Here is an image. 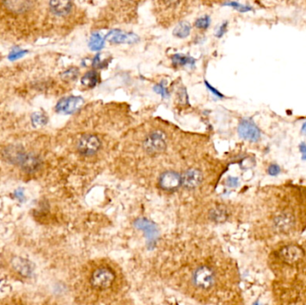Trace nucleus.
I'll return each instance as SVG.
<instances>
[{
    "label": "nucleus",
    "instance_id": "nucleus-26",
    "mask_svg": "<svg viewBox=\"0 0 306 305\" xmlns=\"http://www.w3.org/2000/svg\"><path fill=\"white\" fill-rule=\"evenodd\" d=\"M227 26H228V22H226L222 23L220 28L217 30L216 37L221 38L224 35L226 30H227Z\"/></svg>",
    "mask_w": 306,
    "mask_h": 305
},
{
    "label": "nucleus",
    "instance_id": "nucleus-15",
    "mask_svg": "<svg viewBox=\"0 0 306 305\" xmlns=\"http://www.w3.org/2000/svg\"><path fill=\"white\" fill-rule=\"evenodd\" d=\"M105 39L99 33H95L90 36L89 47L93 51H100L104 47Z\"/></svg>",
    "mask_w": 306,
    "mask_h": 305
},
{
    "label": "nucleus",
    "instance_id": "nucleus-19",
    "mask_svg": "<svg viewBox=\"0 0 306 305\" xmlns=\"http://www.w3.org/2000/svg\"><path fill=\"white\" fill-rule=\"evenodd\" d=\"M209 24H210V17L209 15H204L202 17H200L195 22V26L199 29H203V30L209 28Z\"/></svg>",
    "mask_w": 306,
    "mask_h": 305
},
{
    "label": "nucleus",
    "instance_id": "nucleus-2",
    "mask_svg": "<svg viewBox=\"0 0 306 305\" xmlns=\"http://www.w3.org/2000/svg\"><path fill=\"white\" fill-rule=\"evenodd\" d=\"M143 148L149 154L163 152L167 148L165 134L161 132H155L149 134L143 142Z\"/></svg>",
    "mask_w": 306,
    "mask_h": 305
},
{
    "label": "nucleus",
    "instance_id": "nucleus-4",
    "mask_svg": "<svg viewBox=\"0 0 306 305\" xmlns=\"http://www.w3.org/2000/svg\"><path fill=\"white\" fill-rule=\"evenodd\" d=\"M215 280V274L211 268L209 267H201L198 268L194 274V282L196 287L202 289H209L212 287Z\"/></svg>",
    "mask_w": 306,
    "mask_h": 305
},
{
    "label": "nucleus",
    "instance_id": "nucleus-10",
    "mask_svg": "<svg viewBox=\"0 0 306 305\" xmlns=\"http://www.w3.org/2000/svg\"><path fill=\"white\" fill-rule=\"evenodd\" d=\"M41 164L42 162L40 157L36 156L33 153H29V154L23 153L18 165H20L21 168L27 173H34L37 171L41 167Z\"/></svg>",
    "mask_w": 306,
    "mask_h": 305
},
{
    "label": "nucleus",
    "instance_id": "nucleus-27",
    "mask_svg": "<svg viewBox=\"0 0 306 305\" xmlns=\"http://www.w3.org/2000/svg\"><path fill=\"white\" fill-rule=\"evenodd\" d=\"M268 172H269V175H277L280 172V168L276 164H273V165L269 166V168H268Z\"/></svg>",
    "mask_w": 306,
    "mask_h": 305
},
{
    "label": "nucleus",
    "instance_id": "nucleus-7",
    "mask_svg": "<svg viewBox=\"0 0 306 305\" xmlns=\"http://www.w3.org/2000/svg\"><path fill=\"white\" fill-rule=\"evenodd\" d=\"M105 39L113 44H132L139 41V37L136 34L127 33L117 29L110 30Z\"/></svg>",
    "mask_w": 306,
    "mask_h": 305
},
{
    "label": "nucleus",
    "instance_id": "nucleus-22",
    "mask_svg": "<svg viewBox=\"0 0 306 305\" xmlns=\"http://www.w3.org/2000/svg\"><path fill=\"white\" fill-rule=\"evenodd\" d=\"M78 76V70L76 68H70L68 71L65 72L63 74L64 79L68 80V81H74Z\"/></svg>",
    "mask_w": 306,
    "mask_h": 305
},
{
    "label": "nucleus",
    "instance_id": "nucleus-25",
    "mask_svg": "<svg viewBox=\"0 0 306 305\" xmlns=\"http://www.w3.org/2000/svg\"><path fill=\"white\" fill-rule=\"evenodd\" d=\"M177 95H178V101L182 104H187L188 103V96H187V89H185V88H181Z\"/></svg>",
    "mask_w": 306,
    "mask_h": 305
},
{
    "label": "nucleus",
    "instance_id": "nucleus-5",
    "mask_svg": "<svg viewBox=\"0 0 306 305\" xmlns=\"http://www.w3.org/2000/svg\"><path fill=\"white\" fill-rule=\"evenodd\" d=\"M238 134L241 137L250 141L256 142L261 138V132L257 126L250 119H243L238 126Z\"/></svg>",
    "mask_w": 306,
    "mask_h": 305
},
{
    "label": "nucleus",
    "instance_id": "nucleus-11",
    "mask_svg": "<svg viewBox=\"0 0 306 305\" xmlns=\"http://www.w3.org/2000/svg\"><path fill=\"white\" fill-rule=\"evenodd\" d=\"M12 264L15 268V270H17L23 277H30L34 274V268H35L34 263L23 258L15 257L12 261Z\"/></svg>",
    "mask_w": 306,
    "mask_h": 305
},
{
    "label": "nucleus",
    "instance_id": "nucleus-31",
    "mask_svg": "<svg viewBox=\"0 0 306 305\" xmlns=\"http://www.w3.org/2000/svg\"><path fill=\"white\" fill-rule=\"evenodd\" d=\"M302 134H306V122L303 124V126L302 127Z\"/></svg>",
    "mask_w": 306,
    "mask_h": 305
},
{
    "label": "nucleus",
    "instance_id": "nucleus-12",
    "mask_svg": "<svg viewBox=\"0 0 306 305\" xmlns=\"http://www.w3.org/2000/svg\"><path fill=\"white\" fill-rule=\"evenodd\" d=\"M49 7L53 14L58 16L68 15L72 10V3L69 1H51Z\"/></svg>",
    "mask_w": 306,
    "mask_h": 305
},
{
    "label": "nucleus",
    "instance_id": "nucleus-24",
    "mask_svg": "<svg viewBox=\"0 0 306 305\" xmlns=\"http://www.w3.org/2000/svg\"><path fill=\"white\" fill-rule=\"evenodd\" d=\"M26 53V50H21V49L16 50V49H14V50L12 51L11 54L9 55V59H17V58H20V57H22V56H24Z\"/></svg>",
    "mask_w": 306,
    "mask_h": 305
},
{
    "label": "nucleus",
    "instance_id": "nucleus-6",
    "mask_svg": "<svg viewBox=\"0 0 306 305\" xmlns=\"http://www.w3.org/2000/svg\"><path fill=\"white\" fill-rule=\"evenodd\" d=\"M83 102H84L83 99L81 97L71 96V97L64 98L57 102L56 110L58 113L71 115L82 107Z\"/></svg>",
    "mask_w": 306,
    "mask_h": 305
},
{
    "label": "nucleus",
    "instance_id": "nucleus-8",
    "mask_svg": "<svg viewBox=\"0 0 306 305\" xmlns=\"http://www.w3.org/2000/svg\"><path fill=\"white\" fill-rule=\"evenodd\" d=\"M160 185L163 190L175 191L182 185V180L179 174L176 172H165L160 178Z\"/></svg>",
    "mask_w": 306,
    "mask_h": 305
},
{
    "label": "nucleus",
    "instance_id": "nucleus-16",
    "mask_svg": "<svg viewBox=\"0 0 306 305\" xmlns=\"http://www.w3.org/2000/svg\"><path fill=\"white\" fill-rule=\"evenodd\" d=\"M191 33V24L187 22H180L174 29L173 34L177 38H187Z\"/></svg>",
    "mask_w": 306,
    "mask_h": 305
},
{
    "label": "nucleus",
    "instance_id": "nucleus-21",
    "mask_svg": "<svg viewBox=\"0 0 306 305\" xmlns=\"http://www.w3.org/2000/svg\"><path fill=\"white\" fill-rule=\"evenodd\" d=\"M223 5H224V6L232 7V8H235L236 10H238L239 12H248L252 10V8H251V7L244 6V5L239 4L237 2H227V3H224Z\"/></svg>",
    "mask_w": 306,
    "mask_h": 305
},
{
    "label": "nucleus",
    "instance_id": "nucleus-18",
    "mask_svg": "<svg viewBox=\"0 0 306 305\" xmlns=\"http://www.w3.org/2000/svg\"><path fill=\"white\" fill-rule=\"evenodd\" d=\"M48 122V117L43 113H34L32 115V124L34 127H43Z\"/></svg>",
    "mask_w": 306,
    "mask_h": 305
},
{
    "label": "nucleus",
    "instance_id": "nucleus-17",
    "mask_svg": "<svg viewBox=\"0 0 306 305\" xmlns=\"http://www.w3.org/2000/svg\"><path fill=\"white\" fill-rule=\"evenodd\" d=\"M111 60L110 56H106V54H98L97 56H95L93 61V66L95 68H104L107 67L109 62Z\"/></svg>",
    "mask_w": 306,
    "mask_h": 305
},
{
    "label": "nucleus",
    "instance_id": "nucleus-13",
    "mask_svg": "<svg viewBox=\"0 0 306 305\" xmlns=\"http://www.w3.org/2000/svg\"><path fill=\"white\" fill-rule=\"evenodd\" d=\"M172 63L176 67H194L195 59L192 56H185L181 54H176L172 56Z\"/></svg>",
    "mask_w": 306,
    "mask_h": 305
},
{
    "label": "nucleus",
    "instance_id": "nucleus-20",
    "mask_svg": "<svg viewBox=\"0 0 306 305\" xmlns=\"http://www.w3.org/2000/svg\"><path fill=\"white\" fill-rule=\"evenodd\" d=\"M212 219L218 222L224 221L227 219V211L224 208H218L214 209L212 212Z\"/></svg>",
    "mask_w": 306,
    "mask_h": 305
},
{
    "label": "nucleus",
    "instance_id": "nucleus-29",
    "mask_svg": "<svg viewBox=\"0 0 306 305\" xmlns=\"http://www.w3.org/2000/svg\"><path fill=\"white\" fill-rule=\"evenodd\" d=\"M227 184L229 187H236L238 186V179L235 177H229L227 181Z\"/></svg>",
    "mask_w": 306,
    "mask_h": 305
},
{
    "label": "nucleus",
    "instance_id": "nucleus-28",
    "mask_svg": "<svg viewBox=\"0 0 306 305\" xmlns=\"http://www.w3.org/2000/svg\"><path fill=\"white\" fill-rule=\"evenodd\" d=\"M205 84L206 86H207V88L210 90V93H213L215 96H217V97L219 98L224 97V96H223V95H222V94H221V93H220L218 89H215V88H213L212 86L210 85L209 82H207V81H205Z\"/></svg>",
    "mask_w": 306,
    "mask_h": 305
},
{
    "label": "nucleus",
    "instance_id": "nucleus-9",
    "mask_svg": "<svg viewBox=\"0 0 306 305\" xmlns=\"http://www.w3.org/2000/svg\"><path fill=\"white\" fill-rule=\"evenodd\" d=\"M181 180L183 187H186L187 189H194L202 182V172L194 168L189 169L183 173V175L181 176Z\"/></svg>",
    "mask_w": 306,
    "mask_h": 305
},
{
    "label": "nucleus",
    "instance_id": "nucleus-14",
    "mask_svg": "<svg viewBox=\"0 0 306 305\" xmlns=\"http://www.w3.org/2000/svg\"><path fill=\"white\" fill-rule=\"evenodd\" d=\"M98 82H99V75H98L97 72L95 71L86 73L81 80V83L82 85L88 87V88H94L97 85Z\"/></svg>",
    "mask_w": 306,
    "mask_h": 305
},
{
    "label": "nucleus",
    "instance_id": "nucleus-3",
    "mask_svg": "<svg viewBox=\"0 0 306 305\" xmlns=\"http://www.w3.org/2000/svg\"><path fill=\"white\" fill-rule=\"evenodd\" d=\"M101 141L97 136L93 135V134H88V135H83L79 140L77 149H78L79 152L82 155L90 156V155L97 152L101 148Z\"/></svg>",
    "mask_w": 306,
    "mask_h": 305
},
{
    "label": "nucleus",
    "instance_id": "nucleus-1",
    "mask_svg": "<svg viewBox=\"0 0 306 305\" xmlns=\"http://www.w3.org/2000/svg\"><path fill=\"white\" fill-rule=\"evenodd\" d=\"M116 275L112 269L108 268H100L93 273L90 283L95 289L105 290L112 286Z\"/></svg>",
    "mask_w": 306,
    "mask_h": 305
},
{
    "label": "nucleus",
    "instance_id": "nucleus-30",
    "mask_svg": "<svg viewBox=\"0 0 306 305\" xmlns=\"http://www.w3.org/2000/svg\"><path fill=\"white\" fill-rule=\"evenodd\" d=\"M300 151L302 152V160H306V144L305 143H302L301 145H300Z\"/></svg>",
    "mask_w": 306,
    "mask_h": 305
},
{
    "label": "nucleus",
    "instance_id": "nucleus-23",
    "mask_svg": "<svg viewBox=\"0 0 306 305\" xmlns=\"http://www.w3.org/2000/svg\"><path fill=\"white\" fill-rule=\"evenodd\" d=\"M154 92L155 93H158V94H160L163 98L168 97V89L165 88L164 86L162 85V84H157V85L154 86Z\"/></svg>",
    "mask_w": 306,
    "mask_h": 305
}]
</instances>
